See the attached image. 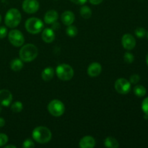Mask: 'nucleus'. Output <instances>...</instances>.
<instances>
[{
	"mask_svg": "<svg viewBox=\"0 0 148 148\" xmlns=\"http://www.w3.org/2000/svg\"><path fill=\"white\" fill-rule=\"evenodd\" d=\"M39 2L37 0H24L23 2V9L26 13L33 14L38 10Z\"/></svg>",
	"mask_w": 148,
	"mask_h": 148,
	"instance_id": "1a4fd4ad",
	"label": "nucleus"
},
{
	"mask_svg": "<svg viewBox=\"0 0 148 148\" xmlns=\"http://www.w3.org/2000/svg\"><path fill=\"white\" fill-rule=\"evenodd\" d=\"M53 24V27H52V29H59V24L58 23H56V21L55 22V23H52Z\"/></svg>",
	"mask_w": 148,
	"mask_h": 148,
	"instance_id": "72a5a7b5",
	"label": "nucleus"
},
{
	"mask_svg": "<svg viewBox=\"0 0 148 148\" xmlns=\"http://www.w3.org/2000/svg\"><path fill=\"white\" fill-rule=\"evenodd\" d=\"M34 143H33V140H31L30 139H27V140H25L23 144V147L24 148H31L34 147Z\"/></svg>",
	"mask_w": 148,
	"mask_h": 148,
	"instance_id": "cd10ccee",
	"label": "nucleus"
},
{
	"mask_svg": "<svg viewBox=\"0 0 148 148\" xmlns=\"http://www.w3.org/2000/svg\"><path fill=\"white\" fill-rule=\"evenodd\" d=\"M101 71H102V66H101V64L98 63V62H93V63L90 64L88 68V75L92 77L98 76L101 73Z\"/></svg>",
	"mask_w": 148,
	"mask_h": 148,
	"instance_id": "f8f14e48",
	"label": "nucleus"
},
{
	"mask_svg": "<svg viewBox=\"0 0 148 148\" xmlns=\"http://www.w3.org/2000/svg\"><path fill=\"white\" fill-rule=\"evenodd\" d=\"M114 88L117 92L125 95L130 92L131 90V82L126 79L125 78H119L115 82Z\"/></svg>",
	"mask_w": 148,
	"mask_h": 148,
	"instance_id": "6e6552de",
	"label": "nucleus"
},
{
	"mask_svg": "<svg viewBox=\"0 0 148 148\" xmlns=\"http://www.w3.org/2000/svg\"><path fill=\"white\" fill-rule=\"evenodd\" d=\"M146 35H147V39H148V31L147 32V33H146Z\"/></svg>",
	"mask_w": 148,
	"mask_h": 148,
	"instance_id": "e433bc0d",
	"label": "nucleus"
},
{
	"mask_svg": "<svg viewBox=\"0 0 148 148\" xmlns=\"http://www.w3.org/2000/svg\"><path fill=\"white\" fill-rule=\"evenodd\" d=\"M25 29L31 34H38L43 28V23L41 20L37 17H30L25 22Z\"/></svg>",
	"mask_w": 148,
	"mask_h": 148,
	"instance_id": "20e7f679",
	"label": "nucleus"
},
{
	"mask_svg": "<svg viewBox=\"0 0 148 148\" xmlns=\"http://www.w3.org/2000/svg\"><path fill=\"white\" fill-rule=\"evenodd\" d=\"M79 13L84 19H89L92 15V10L88 6H82L81 7Z\"/></svg>",
	"mask_w": 148,
	"mask_h": 148,
	"instance_id": "412c9836",
	"label": "nucleus"
},
{
	"mask_svg": "<svg viewBox=\"0 0 148 148\" xmlns=\"http://www.w3.org/2000/svg\"><path fill=\"white\" fill-rule=\"evenodd\" d=\"M104 145L106 147L108 148H117L119 147L118 141L112 137H106L104 141Z\"/></svg>",
	"mask_w": 148,
	"mask_h": 148,
	"instance_id": "6ab92c4d",
	"label": "nucleus"
},
{
	"mask_svg": "<svg viewBox=\"0 0 148 148\" xmlns=\"http://www.w3.org/2000/svg\"><path fill=\"white\" fill-rule=\"evenodd\" d=\"M23 108V105L20 101H15L11 106V110L14 113H20Z\"/></svg>",
	"mask_w": 148,
	"mask_h": 148,
	"instance_id": "4be33fe9",
	"label": "nucleus"
},
{
	"mask_svg": "<svg viewBox=\"0 0 148 148\" xmlns=\"http://www.w3.org/2000/svg\"><path fill=\"white\" fill-rule=\"evenodd\" d=\"M23 67V62L20 59H14L10 62V68L14 72L20 71Z\"/></svg>",
	"mask_w": 148,
	"mask_h": 148,
	"instance_id": "a211bd4d",
	"label": "nucleus"
},
{
	"mask_svg": "<svg viewBox=\"0 0 148 148\" xmlns=\"http://www.w3.org/2000/svg\"><path fill=\"white\" fill-rule=\"evenodd\" d=\"M72 2L75 3L76 4H79V5H82V4H85L87 1V0H70Z\"/></svg>",
	"mask_w": 148,
	"mask_h": 148,
	"instance_id": "7c9ffc66",
	"label": "nucleus"
},
{
	"mask_svg": "<svg viewBox=\"0 0 148 148\" xmlns=\"http://www.w3.org/2000/svg\"><path fill=\"white\" fill-rule=\"evenodd\" d=\"M32 137L33 140L40 144L47 143L51 140L52 134L49 129L46 127H37L33 130L32 132Z\"/></svg>",
	"mask_w": 148,
	"mask_h": 148,
	"instance_id": "f03ea898",
	"label": "nucleus"
},
{
	"mask_svg": "<svg viewBox=\"0 0 148 148\" xmlns=\"http://www.w3.org/2000/svg\"><path fill=\"white\" fill-rule=\"evenodd\" d=\"M42 39L46 43H51L55 39V33L52 28H45L42 32Z\"/></svg>",
	"mask_w": 148,
	"mask_h": 148,
	"instance_id": "4468645a",
	"label": "nucleus"
},
{
	"mask_svg": "<svg viewBox=\"0 0 148 148\" xmlns=\"http://www.w3.org/2000/svg\"><path fill=\"white\" fill-rule=\"evenodd\" d=\"M140 79V77L137 74H134V75H132L131 77H130V82L132 84H137L138 83Z\"/></svg>",
	"mask_w": 148,
	"mask_h": 148,
	"instance_id": "c85d7f7f",
	"label": "nucleus"
},
{
	"mask_svg": "<svg viewBox=\"0 0 148 148\" xmlns=\"http://www.w3.org/2000/svg\"><path fill=\"white\" fill-rule=\"evenodd\" d=\"M7 35V29L4 26L0 27V39L5 38Z\"/></svg>",
	"mask_w": 148,
	"mask_h": 148,
	"instance_id": "c756f323",
	"label": "nucleus"
},
{
	"mask_svg": "<svg viewBox=\"0 0 148 148\" xmlns=\"http://www.w3.org/2000/svg\"><path fill=\"white\" fill-rule=\"evenodd\" d=\"M142 110L145 114L148 116V97L145 98L142 103Z\"/></svg>",
	"mask_w": 148,
	"mask_h": 148,
	"instance_id": "a878e982",
	"label": "nucleus"
},
{
	"mask_svg": "<svg viewBox=\"0 0 148 148\" xmlns=\"http://www.w3.org/2000/svg\"><path fill=\"white\" fill-rule=\"evenodd\" d=\"M38 54V48L32 43L24 45L20 49L19 55L23 62H30L34 60Z\"/></svg>",
	"mask_w": 148,
	"mask_h": 148,
	"instance_id": "f257e3e1",
	"label": "nucleus"
},
{
	"mask_svg": "<svg viewBox=\"0 0 148 148\" xmlns=\"http://www.w3.org/2000/svg\"><path fill=\"white\" fill-rule=\"evenodd\" d=\"M58 12L56 10H49L45 14L44 16V22L46 24H52L55 23L58 19Z\"/></svg>",
	"mask_w": 148,
	"mask_h": 148,
	"instance_id": "dca6fc26",
	"label": "nucleus"
},
{
	"mask_svg": "<svg viewBox=\"0 0 148 148\" xmlns=\"http://www.w3.org/2000/svg\"><path fill=\"white\" fill-rule=\"evenodd\" d=\"M66 34L69 36H70V37H75V36H76L77 34L78 30L75 26L70 25H69L66 27Z\"/></svg>",
	"mask_w": 148,
	"mask_h": 148,
	"instance_id": "5701e85b",
	"label": "nucleus"
},
{
	"mask_svg": "<svg viewBox=\"0 0 148 148\" xmlns=\"http://www.w3.org/2000/svg\"><path fill=\"white\" fill-rule=\"evenodd\" d=\"M61 19L62 21L65 25L69 26L72 25L75 21V14L72 12L71 11H65L62 13V16H61Z\"/></svg>",
	"mask_w": 148,
	"mask_h": 148,
	"instance_id": "2eb2a0df",
	"label": "nucleus"
},
{
	"mask_svg": "<svg viewBox=\"0 0 148 148\" xmlns=\"http://www.w3.org/2000/svg\"><path fill=\"white\" fill-rule=\"evenodd\" d=\"M7 142H8V137H7V134L1 133L0 134V147L5 145Z\"/></svg>",
	"mask_w": 148,
	"mask_h": 148,
	"instance_id": "bb28decb",
	"label": "nucleus"
},
{
	"mask_svg": "<svg viewBox=\"0 0 148 148\" xmlns=\"http://www.w3.org/2000/svg\"><path fill=\"white\" fill-rule=\"evenodd\" d=\"M4 125H5V120L0 117V127H3Z\"/></svg>",
	"mask_w": 148,
	"mask_h": 148,
	"instance_id": "473e14b6",
	"label": "nucleus"
},
{
	"mask_svg": "<svg viewBox=\"0 0 148 148\" xmlns=\"http://www.w3.org/2000/svg\"><path fill=\"white\" fill-rule=\"evenodd\" d=\"M90 2L93 5H97V4H99L102 2L103 0H89Z\"/></svg>",
	"mask_w": 148,
	"mask_h": 148,
	"instance_id": "2f4dec72",
	"label": "nucleus"
},
{
	"mask_svg": "<svg viewBox=\"0 0 148 148\" xmlns=\"http://www.w3.org/2000/svg\"><path fill=\"white\" fill-rule=\"evenodd\" d=\"M21 14L17 9L12 8L6 13L4 23L7 27L10 28L16 27L21 21Z\"/></svg>",
	"mask_w": 148,
	"mask_h": 148,
	"instance_id": "7ed1b4c3",
	"label": "nucleus"
},
{
	"mask_svg": "<svg viewBox=\"0 0 148 148\" xmlns=\"http://www.w3.org/2000/svg\"><path fill=\"white\" fill-rule=\"evenodd\" d=\"M48 111L53 116L59 117L64 114L65 107L62 101L54 99L51 101L48 105Z\"/></svg>",
	"mask_w": 148,
	"mask_h": 148,
	"instance_id": "423d86ee",
	"label": "nucleus"
},
{
	"mask_svg": "<svg viewBox=\"0 0 148 148\" xmlns=\"http://www.w3.org/2000/svg\"><path fill=\"white\" fill-rule=\"evenodd\" d=\"M134 93L135 94L136 96L139 97V98H142V97L145 96L146 95L147 90L143 85H137L134 88Z\"/></svg>",
	"mask_w": 148,
	"mask_h": 148,
	"instance_id": "aec40b11",
	"label": "nucleus"
},
{
	"mask_svg": "<svg viewBox=\"0 0 148 148\" xmlns=\"http://www.w3.org/2000/svg\"><path fill=\"white\" fill-rule=\"evenodd\" d=\"M4 147H5V148H10V147L16 148V146H14V145H7V146H4Z\"/></svg>",
	"mask_w": 148,
	"mask_h": 148,
	"instance_id": "f704fd0d",
	"label": "nucleus"
},
{
	"mask_svg": "<svg viewBox=\"0 0 148 148\" xmlns=\"http://www.w3.org/2000/svg\"><path fill=\"white\" fill-rule=\"evenodd\" d=\"M95 140L92 136H85L80 140L79 143L81 148H93L95 146Z\"/></svg>",
	"mask_w": 148,
	"mask_h": 148,
	"instance_id": "ddd939ff",
	"label": "nucleus"
},
{
	"mask_svg": "<svg viewBox=\"0 0 148 148\" xmlns=\"http://www.w3.org/2000/svg\"><path fill=\"white\" fill-rule=\"evenodd\" d=\"M134 33H135L136 36L138 38H144L145 36H146V33H147V32H146L145 29L143 28V27H137V29L135 30V31H134Z\"/></svg>",
	"mask_w": 148,
	"mask_h": 148,
	"instance_id": "b1692460",
	"label": "nucleus"
},
{
	"mask_svg": "<svg viewBox=\"0 0 148 148\" xmlns=\"http://www.w3.org/2000/svg\"><path fill=\"white\" fill-rule=\"evenodd\" d=\"M124 60L126 63L132 64L134 60V55L130 52H126L124 56Z\"/></svg>",
	"mask_w": 148,
	"mask_h": 148,
	"instance_id": "393cba45",
	"label": "nucleus"
},
{
	"mask_svg": "<svg viewBox=\"0 0 148 148\" xmlns=\"http://www.w3.org/2000/svg\"><path fill=\"white\" fill-rule=\"evenodd\" d=\"M121 43L123 47L127 50H132L136 46V40L131 34H124L121 38Z\"/></svg>",
	"mask_w": 148,
	"mask_h": 148,
	"instance_id": "9d476101",
	"label": "nucleus"
},
{
	"mask_svg": "<svg viewBox=\"0 0 148 148\" xmlns=\"http://www.w3.org/2000/svg\"><path fill=\"white\" fill-rule=\"evenodd\" d=\"M8 38L10 43L16 47H20L25 42L24 36L18 30H12L9 33Z\"/></svg>",
	"mask_w": 148,
	"mask_h": 148,
	"instance_id": "0eeeda50",
	"label": "nucleus"
},
{
	"mask_svg": "<svg viewBox=\"0 0 148 148\" xmlns=\"http://www.w3.org/2000/svg\"><path fill=\"white\" fill-rule=\"evenodd\" d=\"M53 75H54V70L50 66L43 69L41 73L42 79L44 81H50L53 77Z\"/></svg>",
	"mask_w": 148,
	"mask_h": 148,
	"instance_id": "f3484780",
	"label": "nucleus"
},
{
	"mask_svg": "<svg viewBox=\"0 0 148 148\" xmlns=\"http://www.w3.org/2000/svg\"><path fill=\"white\" fill-rule=\"evenodd\" d=\"M1 15H0V23H1Z\"/></svg>",
	"mask_w": 148,
	"mask_h": 148,
	"instance_id": "4c0bfd02",
	"label": "nucleus"
},
{
	"mask_svg": "<svg viewBox=\"0 0 148 148\" xmlns=\"http://www.w3.org/2000/svg\"><path fill=\"white\" fill-rule=\"evenodd\" d=\"M56 75L63 81L70 80L74 76V69L72 66L66 64H62L56 67Z\"/></svg>",
	"mask_w": 148,
	"mask_h": 148,
	"instance_id": "39448f33",
	"label": "nucleus"
},
{
	"mask_svg": "<svg viewBox=\"0 0 148 148\" xmlns=\"http://www.w3.org/2000/svg\"><path fill=\"white\" fill-rule=\"evenodd\" d=\"M146 63H147V65L148 66V53L147 54V56H146Z\"/></svg>",
	"mask_w": 148,
	"mask_h": 148,
	"instance_id": "c9c22d12",
	"label": "nucleus"
},
{
	"mask_svg": "<svg viewBox=\"0 0 148 148\" xmlns=\"http://www.w3.org/2000/svg\"><path fill=\"white\" fill-rule=\"evenodd\" d=\"M12 101V95L8 90H0V103L4 106H9Z\"/></svg>",
	"mask_w": 148,
	"mask_h": 148,
	"instance_id": "9b49d317",
	"label": "nucleus"
}]
</instances>
